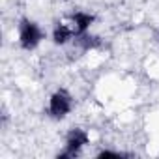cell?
<instances>
[{
	"label": "cell",
	"instance_id": "1",
	"mask_svg": "<svg viewBox=\"0 0 159 159\" xmlns=\"http://www.w3.org/2000/svg\"><path fill=\"white\" fill-rule=\"evenodd\" d=\"M41 39H43L41 28L30 19H23L21 25H19V43H21V47L26 49V51H32L39 45Z\"/></svg>",
	"mask_w": 159,
	"mask_h": 159
},
{
	"label": "cell",
	"instance_id": "5",
	"mask_svg": "<svg viewBox=\"0 0 159 159\" xmlns=\"http://www.w3.org/2000/svg\"><path fill=\"white\" fill-rule=\"evenodd\" d=\"M73 34H77L75 28H69V26H66V25H56V28H54V32H52V39H54V43L64 45L67 39L73 38Z\"/></svg>",
	"mask_w": 159,
	"mask_h": 159
},
{
	"label": "cell",
	"instance_id": "8",
	"mask_svg": "<svg viewBox=\"0 0 159 159\" xmlns=\"http://www.w3.org/2000/svg\"><path fill=\"white\" fill-rule=\"evenodd\" d=\"M155 39H157V43H159V32H155Z\"/></svg>",
	"mask_w": 159,
	"mask_h": 159
},
{
	"label": "cell",
	"instance_id": "3",
	"mask_svg": "<svg viewBox=\"0 0 159 159\" xmlns=\"http://www.w3.org/2000/svg\"><path fill=\"white\" fill-rule=\"evenodd\" d=\"M69 111H71V96L66 90H58L56 94L51 96L49 112L52 118H64Z\"/></svg>",
	"mask_w": 159,
	"mask_h": 159
},
{
	"label": "cell",
	"instance_id": "2",
	"mask_svg": "<svg viewBox=\"0 0 159 159\" xmlns=\"http://www.w3.org/2000/svg\"><path fill=\"white\" fill-rule=\"evenodd\" d=\"M88 144V135L84 129H71L67 133V142H66V152H62L58 157H75L79 155V152H81V148Z\"/></svg>",
	"mask_w": 159,
	"mask_h": 159
},
{
	"label": "cell",
	"instance_id": "4",
	"mask_svg": "<svg viewBox=\"0 0 159 159\" xmlns=\"http://www.w3.org/2000/svg\"><path fill=\"white\" fill-rule=\"evenodd\" d=\"M73 23H75L77 34H84V32L90 28V25L94 23V15L84 13V11H77V13L73 15Z\"/></svg>",
	"mask_w": 159,
	"mask_h": 159
},
{
	"label": "cell",
	"instance_id": "6",
	"mask_svg": "<svg viewBox=\"0 0 159 159\" xmlns=\"http://www.w3.org/2000/svg\"><path fill=\"white\" fill-rule=\"evenodd\" d=\"M77 43L81 45L84 51H90V49H98L99 45H101V41H99V38H96V36H90V34H77Z\"/></svg>",
	"mask_w": 159,
	"mask_h": 159
},
{
	"label": "cell",
	"instance_id": "7",
	"mask_svg": "<svg viewBox=\"0 0 159 159\" xmlns=\"http://www.w3.org/2000/svg\"><path fill=\"white\" fill-rule=\"evenodd\" d=\"M124 153H118V152H109V150H103V152H99V155L98 157H101V159H105V157H122Z\"/></svg>",
	"mask_w": 159,
	"mask_h": 159
}]
</instances>
